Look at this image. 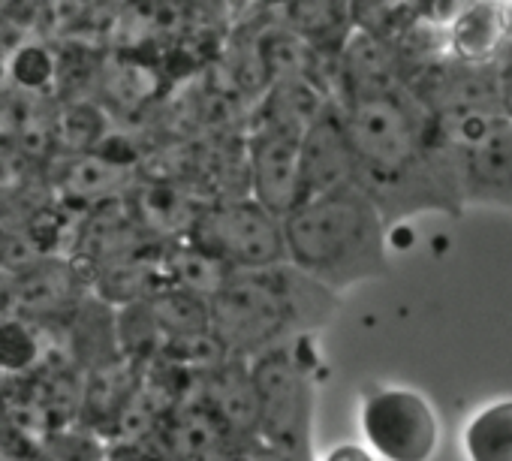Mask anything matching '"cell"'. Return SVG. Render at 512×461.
Here are the masks:
<instances>
[{
    "label": "cell",
    "instance_id": "obj_1",
    "mask_svg": "<svg viewBox=\"0 0 512 461\" xmlns=\"http://www.w3.org/2000/svg\"><path fill=\"white\" fill-rule=\"evenodd\" d=\"M353 181L392 226L419 214H464L458 148L401 76L344 82L335 100Z\"/></svg>",
    "mask_w": 512,
    "mask_h": 461
},
{
    "label": "cell",
    "instance_id": "obj_2",
    "mask_svg": "<svg viewBox=\"0 0 512 461\" xmlns=\"http://www.w3.org/2000/svg\"><path fill=\"white\" fill-rule=\"evenodd\" d=\"M284 254L335 296L392 272L389 223L356 184L299 199L284 214Z\"/></svg>",
    "mask_w": 512,
    "mask_h": 461
},
{
    "label": "cell",
    "instance_id": "obj_3",
    "mask_svg": "<svg viewBox=\"0 0 512 461\" xmlns=\"http://www.w3.org/2000/svg\"><path fill=\"white\" fill-rule=\"evenodd\" d=\"M341 311V296L320 287L296 266L226 272L208 296L211 335L226 356L253 359L299 335H320Z\"/></svg>",
    "mask_w": 512,
    "mask_h": 461
},
{
    "label": "cell",
    "instance_id": "obj_4",
    "mask_svg": "<svg viewBox=\"0 0 512 461\" xmlns=\"http://www.w3.org/2000/svg\"><path fill=\"white\" fill-rule=\"evenodd\" d=\"M256 392V437L290 449H314L320 350L317 335H299L247 359Z\"/></svg>",
    "mask_w": 512,
    "mask_h": 461
},
{
    "label": "cell",
    "instance_id": "obj_5",
    "mask_svg": "<svg viewBox=\"0 0 512 461\" xmlns=\"http://www.w3.org/2000/svg\"><path fill=\"white\" fill-rule=\"evenodd\" d=\"M187 245L226 272L284 263V217L250 196L220 199L199 208L187 229Z\"/></svg>",
    "mask_w": 512,
    "mask_h": 461
},
{
    "label": "cell",
    "instance_id": "obj_6",
    "mask_svg": "<svg viewBox=\"0 0 512 461\" xmlns=\"http://www.w3.org/2000/svg\"><path fill=\"white\" fill-rule=\"evenodd\" d=\"M365 446L383 461H431L440 446L434 404L410 386L365 383L359 392Z\"/></svg>",
    "mask_w": 512,
    "mask_h": 461
},
{
    "label": "cell",
    "instance_id": "obj_7",
    "mask_svg": "<svg viewBox=\"0 0 512 461\" xmlns=\"http://www.w3.org/2000/svg\"><path fill=\"white\" fill-rule=\"evenodd\" d=\"M458 148L464 208L482 205L512 214V118L494 112L449 130Z\"/></svg>",
    "mask_w": 512,
    "mask_h": 461
},
{
    "label": "cell",
    "instance_id": "obj_8",
    "mask_svg": "<svg viewBox=\"0 0 512 461\" xmlns=\"http://www.w3.org/2000/svg\"><path fill=\"white\" fill-rule=\"evenodd\" d=\"M311 115L266 112L247 139V196L281 217L299 202V145Z\"/></svg>",
    "mask_w": 512,
    "mask_h": 461
},
{
    "label": "cell",
    "instance_id": "obj_9",
    "mask_svg": "<svg viewBox=\"0 0 512 461\" xmlns=\"http://www.w3.org/2000/svg\"><path fill=\"white\" fill-rule=\"evenodd\" d=\"M353 181V154L335 103L314 109L299 145V199Z\"/></svg>",
    "mask_w": 512,
    "mask_h": 461
},
{
    "label": "cell",
    "instance_id": "obj_10",
    "mask_svg": "<svg viewBox=\"0 0 512 461\" xmlns=\"http://www.w3.org/2000/svg\"><path fill=\"white\" fill-rule=\"evenodd\" d=\"M154 440L172 461H235L244 446L199 398L172 407Z\"/></svg>",
    "mask_w": 512,
    "mask_h": 461
},
{
    "label": "cell",
    "instance_id": "obj_11",
    "mask_svg": "<svg viewBox=\"0 0 512 461\" xmlns=\"http://www.w3.org/2000/svg\"><path fill=\"white\" fill-rule=\"evenodd\" d=\"M443 55L473 67H497L512 49V13L500 0H476L443 28Z\"/></svg>",
    "mask_w": 512,
    "mask_h": 461
},
{
    "label": "cell",
    "instance_id": "obj_12",
    "mask_svg": "<svg viewBox=\"0 0 512 461\" xmlns=\"http://www.w3.org/2000/svg\"><path fill=\"white\" fill-rule=\"evenodd\" d=\"M196 398L241 440L256 437V392L250 383L247 359L223 356L211 368L199 371Z\"/></svg>",
    "mask_w": 512,
    "mask_h": 461
},
{
    "label": "cell",
    "instance_id": "obj_13",
    "mask_svg": "<svg viewBox=\"0 0 512 461\" xmlns=\"http://www.w3.org/2000/svg\"><path fill=\"white\" fill-rule=\"evenodd\" d=\"M467 461H512V398L479 407L461 431Z\"/></svg>",
    "mask_w": 512,
    "mask_h": 461
},
{
    "label": "cell",
    "instance_id": "obj_14",
    "mask_svg": "<svg viewBox=\"0 0 512 461\" xmlns=\"http://www.w3.org/2000/svg\"><path fill=\"white\" fill-rule=\"evenodd\" d=\"M476 0H398L404 16H410L419 28L443 34L449 22H455Z\"/></svg>",
    "mask_w": 512,
    "mask_h": 461
},
{
    "label": "cell",
    "instance_id": "obj_15",
    "mask_svg": "<svg viewBox=\"0 0 512 461\" xmlns=\"http://www.w3.org/2000/svg\"><path fill=\"white\" fill-rule=\"evenodd\" d=\"M40 347L28 326L22 323H0V368L4 371H22L37 359Z\"/></svg>",
    "mask_w": 512,
    "mask_h": 461
},
{
    "label": "cell",
    "instance_id": "obj_16",
    "mask_svg": "<svg viewBox=\"0 0 512 461\" xmlns=\"http://www.w3.org/2000/svg\"><path fill=\"white\" fill-rule=\"evenodd\" d=\"M235 461H317V452L314 449H290V446L269 443L263 437H253L238 449Z\"/></svg>",
    "mask_w": 512,
    "mask_h": 461
},
{
    "label": "cell",
    "instance_id": "obj_17",
    "mask_svg": "<svg viewBox=\"0 0 512 461\" xmlns=\"http://www.w3.org/2000/svg\"><path fill=\"white\" fill-rule=\"evenodd\" d=\"M109 461H172L166 455V449L157 443V440H148V443H139V440H127L124 446H118L112 452Z\"/></svg>",
    "mask_w": 512,
    "mask_h": 461
},
{
    "label": "cell",
    "instance_id": "obj_18",
    "mask_svg": "<svg viewBox=\"0 0 512 461\" xmlns=\"http://www.w3.org/2000/svg\"><path fill=\"white\" fill-rule=\"evenodd\" d=\"M317 461H377V455L362 443H338L326 449Z\"/></svg>",
    "mask_w": 512,
    "mask_h": 461
},
{
    "label": "cell",
    "instance_id": "obj_19",
    "mask_svg": "<svg viewBox=\"0 0 512 461\" xmlns=\"http://www.w3.org/2000/svg\"><path fill=\"white\" fill-rule=\"evenodd\" d=\"M500 4H503V7H506L509 13H512V0H500Z\"/></svg>",
    "mask_w": 512,
    "mask_h": 461
},
{
    "label": "cell",
    "instance_id": "obj_20",
    "mask_svg": "<svg viewBox=\"0 0 512 461\" xmlns=\"http://www.w3.org/2000/svg\"><path fill=\"white\" fill-rule=\"evenodd\" d=\"M509 55H512V49H509Z\"/></svg>",
    "mask_w": 512,
    "mask_h": 461
}]
</instances>
